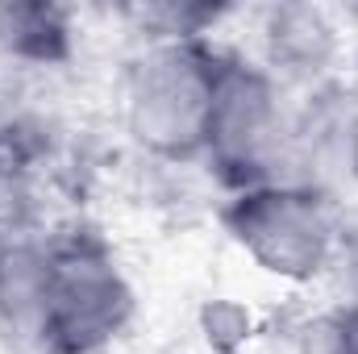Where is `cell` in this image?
I'll list each match as a JSON object with an SVG mask.
<instances>
[{
    "mask_svg": "<svg viewBox=\"0 0 358 354\" xmlns=\"http://www.w3.org/2000/svg\"><path fill=\"white\" fill-rule=\"evenodd\" d=\"M0 309L55 354H88L129 321L134 292L96 238H67L0 259Z\"/></svg>",
    "mask_w": 358,
    "mask_h": 354,
    "instance_id": "cell-1",
    "label": "cell"
},
{
    "mask_svg": "<svg viewBox=\"0 0 358 354\" xmlns=\"http://www.w3.org/2000/svg\"><path fill=\"white\" fill-rule=\"evenodd\" d=\"M221 59L196 42H167L150 50L129 80V125L163 155L204 150Z\"/></svg>",
    "mask_w": 358,
    "mask_h": 354,
    "instance_id": "cell-2",
    "label": "cell"
},
{
    "mask_svg": "<svg viewBox=\"0 0 358 354\" xmlns=\"http://www.w3.org/2000/svg\"><path fill=\"white\" fill-rule=\"evenodd\" d=\"M234 238L275 275H317L329 259L334 225L304 187H246L229 208Z\"/></svg>",
    "mask_w": 358,
    "mask_h": 354,
    "instance_id": "cell-3",
    "label": "cell"
},
{
    "mask_svg": "<svg viewBox=\"0 0 358 354\" xmlns=\"http://www.w3.org/2000/svg\"><path fill=\"white\" fill-rule=\"evenodd\" d=\"M271 142H275V92H271V84L259 71H250L234 59H221L204 150L221 167H234L242 179H255L263 171V155Z\"/></svg>",
    "mask_w": 358,
    "mask_h": 354,
    "instance_id": "cell-4",
    "label": "cell"
},
{
    "mask_svg": "<svg viewBox=\"0 0 358 354\" xmlns=\"http://www.w3.org/2000/svg\"><path fill=\"white\" fill-rule=\"evenodd\" d=\"M0 38L8 42V50H17L25 59H55V55H63L67 21H63V13H55L46 4L0 8Z\"/></svg>",
    "mask_w": 358,
    "mask_h": 354,
    "instance_id": "cell-5",
    "label": "cell"
},
{
    "mask_svg": "<svg viewBox=\"0 0 358 354\" xmlns=\"http://www.w3.org/2000/svg\"><path fill=\"white\" fill-rule=\"evenodd\" d=\"M342 354H358V309L342 321Z\"/></svg>",
    "mask_w": 358,
    "mask_h": 354,
    "instance_id": "cell-6",
    "label": "cell"
}]
</instances>
